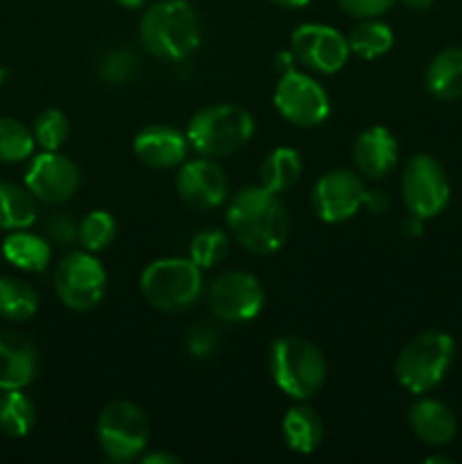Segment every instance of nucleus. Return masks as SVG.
<instances>
[{
	"label": "nucleus",
	"instance_id": "nucleus-19",
	"mask_svg": "<svg viewBox=\"0 0 462 464\" xmlns=\"http://www.w3.org/2000/svg\"><path fill=\"white\" fill-rule=\"evenodd\" d=\"M408 421L417 438L428 447H444L457 435V420L451 408L438 399H419L408 411Z\"/></svg>",
	"mask_w": 462,
	"mask_h": 464
},
{
	"label": "nucleus",
	"instance_id": "nucleus-15",
	"mask_svg": "<svg viewBox=\"0 0 462 464\" xmlns=\"http://www.w3.org/2000/svg\"><path fill=\"white\" fill-rule=\"evenodd\" d=\"M175 186L179 198L197 211L217 208L229 198V179L225 170L216 163V159L197 157L186 159L175 177Z\"/></svg>",
	"mask_w": 462,
	"mask_h": 464
},
{
	"label": "nucleus",
	"instance_id": "nucleus-28",
	"mask_svg": "<svg viewBox=\"0 0 462 464\" xmlns=\"http://www.w3.org/2000/svg\"><path fill=\"white\" fill-rule=\"evenodd\" d=\"M140 57L130 45H116L107 50L98 63V77L107 82L109 86H125L139 77L140 72Z\"/></svg>",
	"mask_w": 462,
	"mask_h": 464
},
{
	"label": "nucleus",
	"instance_id": "nucleus-24",
	"mask_svg": "<svg viewBox=\"0 0 462 464\" xmlns=\"http://www.w3.org/2000/svg\"><path fill=\"white\" fill-rule=\"evenodd\" d=\"M349 53L365 62L388 54L394 45V32L388 23L379 18H362L351 27L347 36Z\"/></svg>",
	"mask_w": 462,
	"mask_h": 464
},
{
	"label": "nucleus",
	"instance_id": "nucleus-31",
	"mask_svg": "<svg viewBox=\"0 0 462 464\" xmlns=\"http://www.w3.org/2000/svg\"><path fill=\"white\" fill-rule=\"evenodd\" d=\"M32 134H34L36 145L48 152H59L71 136V122L62 109H43L41 113H36L34 122H32Z\"/></svg>",
	"mask_w": 462,
	"mask_h": 464
},
{
	"label": "nucleus",
	"instance_id": "nucleus-5",
	"mask_svg": "<svg viewBox=\"0 0 462 464\" xmlns=\"http://www.w3.org/2000/svg\"><path fill=\"white\" fill-rule=\"evenodd\" d=\"M256 122L245 107L238 104H211L193 113L186 139L190 150L199 157L222 159L238 152L252 140Z\"/></svg>",
	"mask_w": 462,
	"mask_h": 464
},
{
	"label": "nucleus",
	"instance_id": "nucleus-13",
	"mask_svg": "<svg viewBox=\"0 0 462 464\" xmlns=\"http://www.w3.org/2000/svg\"><path fill=\"white\" fill-rule=\"evenodd\" d=\"M290 50L299 66L320 75H335L342 71L349 59L347 36L333 25L324 23H303L290 34Z\"/></svg>",
	"mask_w": 462,
	"mask_h": 464
},
{
	"label": "nucleus",
	"instance_id": "nucleus-25",
	"mask_svg": "<svg viewBox=\"0 0 462 464\" xmlns=\"http://www.w3.org/2000/svg\"><path fill=\"white\" fill-rule=\"evenodd\" d=\"M36 220V199L23 186L0 181V229H27Z\"/></svg>",
	"mask_w": 462,
	"mask_h": 464
},
{
	"label": "nucleus",
	"instance_id": "nucleus-37",
	"mask_svg": "<svg viewBox=\"0 0 462 464\" xmlns=\"http://www.w3.org/2000/svg\"><path fill=\"white\" fill-rule=\"evenodd\" d=\"M297 66H299L297 57H294V53L290 48L288 50H279V53L274 54V68H276V72H279V75H285V72L294 71Z\"/></svg>",
	"mask_w": 462,
	"mask_h": 464
},
{
	"label": "nucleus",
	"instance_id": "nucleus-7",
	"mask_svg": "<svg viewBox=\"0 0 462 464\" xmlns=\"http://www.w3.org/2000/svg\"><path fill=\"white\" fill-rule=\"evenodd\" d=\"M100 451L111 462H134L149 444V421L134 401H111L102 408L95 424Z\"/></svg>",
	"mask_w": 462,
	"mask_h": 464
},
{
	"label": "nucleus",
	"instance_id": "nucleus-8",
	"mask_svg": "<svg viewBox=\"0 0 462 464\" xmlns=\"http://www.w3.org/2000/svg\"><path fill=\"white\" fill-rule=\"evenodd\" d=\"M53 284L63 306L77 313H89L100 306L107 293V270L93 252L75 249L54 267Z\"/></svg>",
	"mask_w": 462,
	"mask_h": 464
},
{
	"label": "nucleus",
	"instance_id": "nucleus-26",
	"mask_svg": "<svg viewBox=\"0 0 462 464\" xmlns=\"http://www.w3.org/2000/svg\"><path fill=\"white\" fill-rule=\"evenodd\" d=\"M39 311V295L27 281L0 276V317L9 322H27Z\"/></svg>",
	"mask_w": 462,
	"mask_h": 464
},
{
	"label": "nucleus",
	"instance_id": "nucleus-14",
	"mask_svg": "<svg viewBox=\"0 0 462 464\" xmlns=\"http://www.w3.org/2000/svg\"><path fill=\"white\" fill-rule=\"evenodd\" d=\"M82 186V170L66 154L48 152L32 157L25 170V188L43 204H63L75 198Z\"/></svg>",
	"mask_w": 462,
	"mask_h": 464
},
{
	"label": "nucleus",
	"instance_id": "nucleus-43",
	"mask_svg": "<svg viewBox=\"0 0 462 464\" xmlns=\"http://www.w3.org/2000/svg\"><path fill=\"white\" fill-rule=\"evenodd\" d=\"M426 462H428V464H435V462H439V464H451V458H444V456H430V458H426Z\"/></svg>",
	"mask_w": 462,
	"mask_h": 464
},
{
	"label": "nucleus",
	"instance_id": "nucleus-33",
	"mask_svg": "<svg viewBox=\"0 0 462 464\" xmlns=\"http://www.w3.org/2000/svg\"><path fill=\"white\" fill-rule=\"evenodd\" d=\"M43 229L45 238L54 245H62V247L77 243V238H80V222H77L71 213H53V216L45 218Z\"/></svg>",
	"mask_w": 462,
	"mask_h": 464
},
{
	"label": "nucleus",
	"instance_id": "nucleus-29",
	"mask_svg": "<svg viewBox=\"0 0 462 464\" xmlns=\"http://www.w3.org/2000/svg\"><path fill=\"white\" fill-rule=\"evenodd\" d=\"M36 148L30 127L9 116H0V163H23Z\"/></svg>",
	"mask_w": 462,
	"mask_h": 464
},
{
	"label": "nucleus",
	"instance_id": "nucleus-23",
	"mask_svg": "<svg viewBox=\"0 0 462 464\" xmlns=\"http://www.w3.org/2000/svg\"><path fill=\"white\" fill-rule=\"evenodd\" d=\"M5 261L23 272H43L48 267L53 249L45 236L32 234L25 229H14L3 240Z\"/></svg>",
	"mask_w": 462,
	"mask_h": 464
},
{
	"label": "nucleus",
	"instance_id": "nucleus-22",
	"mask_svg": "<svg viewBox=\"0 0 462 464\" xmlns=\"http://www.w3.org/2000/svg\"><path fill=\"white\" fill-rule=\"evenodd\" d=\"M303 172V159L294 148L281 145L274 148L258 168V184L265 186L272 193H288L299 184Z\"/></svg>",
	"mask_w": 462,
	"mask_h": 464
},
{
	"label": "nucleus",
	"instance_id": "nucleus-30",
	"mask_svg": "<svg viewBox=\"0 0 462 464\" xmlns=\"http://www.w3.org/2000/svg\"><path fill=\"white\" fill-rule=\"evenodd\" d=\"M118 234V222L104 208H93L91 213H86L80 220V238L77 243L86 249V252H102L109 245L116 240Z\"/></svg>",
	"mask_w": 462,
	"mask_h": 464
},
{
	"label": "nucleus",
	"instance_id": "nucleus-42",
	"mask_svg": "<svg viewBox=\"0 0 462 464\" xmlns=\"http://www.w3.org/2000/svg\"><path fill=\"white\" fill-rule=\"evenodd\" d=\"M118 5H122V7H127V9H140V7H145V3H148V0H116Z\"/></svg>",
	"mask_w": 462,
	"mask_h": 464
},
{
	"label": "nucleus",
	"instance_id": "nucleus-17",
	"mask_svg": "<svg viewBox=\"0 0 462 464\" xmlns=\"http://www.w3.org/2000/svg\"><path fill=\"white\" fill-rule=\"evenodd\" d=\"M351 159L356 172L365 179H385L399 161L397 136L383 125L367 127L353 140Z\"/></svg>",
	"mask_w": 462,
	"mask_h": 464
},
{
	"label": "nucleus",
	"instance_id": "nucleus-10",
	"mask_svg": "<svg viewBox=\"0 0 462 464\" xmlns=\"http://www.w3.org/2000/svg\"><path fill=\"white\" fill-rule=\"evenodd\" d=\"M274 107L290 125L311 130L326 122L331 113V100L315 77L294 68L285 75H279L274 89Z\"/></svg>",
	"mask_w": 462,
	"mask_h": 464
},
{
	"label": "nucleus",
	"instance_id": "nucleus-3",
	"mask_svg": "<svg viewBox=\"0 0 462 464\" xmlns=\"http://www.w3.org/2000/svg\"><path fill=\"white\" fill-rule=\"evenodd\" d=\"M202 267L190 258H159L140 272L139 288L145 302L168 315H181L197 306L204 293Z\"/></svg>",
	"mask_w": 462,
	"mask_h": 464
},
{
	"label": "nucleus",
	"instance_id": "nucleus-32",
	"mask_svg": "<svg viewBox=\"0 0 462 464\" xmlns=\"http://www.w3.org/2000/svg\"><path fill=\"white\" fill-rule=\"evenodd\" d=\"M226 252H229V236L222 229H202L190 238L188 245V258L202 270L225 261Z\"/></svg>",
	"mask_w": 462,
	"mask_h": 464
},
{
	"label": "nucleus",
	"instance_id": "nucleus-41",
	"mask_svg": "<svg viewBox=\"0 0 462 464\" xmlns=\"http://www.w3.org/2000/svg\"><path fill=\"white\" fill-rule=\"evenodd\" d=\"M270 3H274L281 9H303L311 5V0H270Z\"/></svg>",
	"mask_w": 462,
	"mask_h": 464
},
{
	"label": "nucleus",
	"instance_id": "nucleus-44",
	"mask_svg": "<svg viewBox=\"0 0 462 464\" xmlns=\"http://www.w3.org/2000/svg\"><path fill=\"white\" fill-rule=\"evenodd\" d=\"M0 258H3V252H0Z\"/></svg>",
	"mask_w": 462,
	"mask_h": 464
},
{
	"label": "nucleus",
	"instance_id": "nucleus-11",
	"mask_svg": "<svg viewBox=\"0 0 462 464\" xmlns=\"http://www.w3.org/2000/svg\"><path fill=\"white\" fill-rule=\"evenodd\" d=\"M367 193L370 188L365 186V177L358 175L356 170L335 168L322 175L313 186V213L329 225L351 220L361 208H365Z\"/></svg>",
	"mask_w": 462,
	"mask_h": 464
},
{
	"label": "nucleus",
	"instance_id": "nucleus-1",
	"mask_svg": "<svg viewBox=\"0 0 462 464\" xmlns=\"http://www.w3.org/2000/svg\"><path fill=\"white\" fill-rule=\"evenodd\" d=\"M226 227L236 243L256 256L279 252L290 234V216L279 193L265 186H245L226 207Z\"/></svg>",
	"mask_w": 462,
	"mask_h": 464
},
{
	"label": "nucleus",
	"instance_id": "nucleus-34",
	"mask_svg": "<svg viewBox=\"0 0 462 464\" xmlns=\"http://www.w3.org/2000/svg\"><path fill=\"white\" fill-rule=\"evenodd\" d=\"M186 347L193 358H208L217 347V329L208 322H195L186 334Z\"/></svg>",
	"mask_w": 462,
	"mask_h": 464
},
{
	"label": "nucleus",
	"instance_id": "nucleus-35",
	"mask_svg": "<svg viewBox=\"0 0 462 464\" xmlns=\"http://www.w3.org/2000/svg\"><path fill=\"white\" fill-rule=\"evenodd\" d=\"M397 3L399 0H338L342 12L358 18V21H362V18H380Z\"/></svg>",
	"mask_w": 462,
	"mask_h": 464
},
{
	"label": "nucleus",
	"instance_id": "nucleus-12",
	"mask_svg": "<svg viewBox=\"0 0 462 464\" xmlns=\"http://www.w3.org/2000/svg\"><path fill=\"white\" fill-rule=\"evenodd\" d=\"M263 306H265V290L261 281L249 272H225L208 288V308L220 322L245 324L256 320Z\"/></svg>",
	"mask_w": 462,
	"mask_h": 464
},
{
	"label": "nucleus",
	"instance_id": "nucleus-9",
	"mask_svg": "<svg viewBox=\"0 0 462 464\" xmlns=\"http://www.w3.org/2000/svg\"><path fill=\"white\" fill-rule=\"evenodd\" d=\"M401 198L412 216L424 220L439 216L451 199V184L442 163L430 154H415L403 168Z\"/></svg>",
	"mask_w": 462,
	"mask_h": 464
},
{
	"label": "nucleus",
	"instance_id": "nucleus-40",
	"mask_svg": "<svg viewBox=\"0 0 462 464\" xmlns=\"http://www.w3.org/2000/svg\"><path fill=\"white\" fill-rule=\"evenodd\" d=\"M399 3H401L403 7L412 9V12H426V9L433 7L435 0H399Z\"/></svg>",
	"mask_w": 462,
	"mask_h": 464
},
{
	"label": "nucleus",
	"instance_id": "nucleus-4",
	"mask_svg": "<svg viewBox=\"0 0 462 464\" xmlns=\"http://www.w3.org/2000/svg\"><path fill=\"white\" fill-rule=\"evenodd\" d=\"M270 374L290 399L315 397L326 381V358L317 344L299 335H281L270 344Z\"/></svg>",
	"mask_w": 462,
	"mask_h": 464
},
{
	"label": "nucleus",
	"instance_id": "nucleus-6",
	"mask_svg": "<svg viewBox=\"0 0 462 464\" xmlns=\"http://www.w3.org/2000/svg\"><path fill=\"white\" fill-rule=\"evenodd\" d=\"M453 358H456V343L451 335L438 329L424 331L399 352L394 376L403 390L421 397L442 383L451 370Z\"/></svg>",
	"mask_w": 462,
	"mask_h": 464
},
{
	"label": "nucleus",
	"instance_id": "nucleus-36",
	"mask_svg": "<svg viewBox=\"0 0 462 464\" xmlns=\"http://www.w3.org/2000/svg\"><path fill=\"white\" fill-rule=\"evenodd\" d=\"M390 207V198L385 195V190H370L365 199V208L370 213H385Z\"/></svg>",
	"mask_w": 462,
	"mask_h": 464
},
{
	"label": "nucleus",
	"instance_id": "nucleus-39",
	"mask_svg": "<svg viewBox=\"0 0 462 464\" xmlns=\"http://www.w3.org/2000/svg\"><path fill=\"white\" fill-rule=\"evenodd\" d=\"M139 460L145 462V464H179L181 458L175 456V453L152 451V453H143V456H140Z\"/></svg>",
	"mask_w": 462,
	"mask_h": 464
},
{
	"label": "nucleus",
	"instance_id": "nucleus-27",
	"mask_svg": "<svg viewBox=\"0 0 462 464\" xmlns=\"http://www.w3.org/2000/svg\"><path fill=\"white\" fill-rule=\"evenodd\" d=\"M36 421L34 401L23 390H5L0 394V430L7 438H25Z\"/></svg>",
	"mask_w": 462,
	"mask_h": 464
},
{
	"label": "nucleus",
	"instance_id": "nucleus-16",
	"mask_svg": "<svg viewBox=\"0 0 462 464\" xmlns=\"http://www.w3.org/2000/svg\"><path fill=\"white\" fill-rule=\"evenodd\" d=\"M188 139L186 131L170 125H148L134 139V154L140 163L154 170H172L179 168L188 157Z\"/></svg>",
	"mask_w": 462,
	"mask_h": 464
},
{
	"label": "nucleus",
	"instance_id": "nucleus-2",
	"mask_svg": "<svg viewBox=\"0 0 462 464\" xmlns=\"http://www.w3.org/2000/svg\"><path fill=\"white\" fill-rule=\"evenodd\" d=\"M140 45L161 62H184L202 44V21L188 0H159L139 23Z\"/></svg>",
	"mask_w": 462,
	"mask_h": 464
},
{
	"label": "nucleus",
	"instance_id": "nucleus-21",
	"mask_svg": "<svg viewBox=\"0 0 462 464\" xmlns=\"http://www.w3.org/2000/svg\"><path fill=\"white\" fill-rule=\"evenodd\" d=\"M284 440L290 451L299 456H311L324 440V421L313 408L293 406L284 417Z\"/></svg>",
	"mask_w": 462,
	"mask_h": 464
},
{
	"label": "nucleus",
	"instance_id": "nucleus-18",
	"mask_svg": "<svg viewBox=\"0 0 462 464\" xmlns=\"http://www.w3.org/2000/svg\"><path fill=\"white\" fill-rule=\"evenodd\" d=\"M39 374V349L16 331H0V390H23Z\"/></svg>",
	"mask_w": 462,
	"mask_h": 464
},
{
	"label": "nucleus",
	"instance_id": "nucleus-38",
	"mask_svg": "<svg viewBox=\"0 0 462 464\" xmlns=\"http://www.w3.org/2000/svg\"><path fill=\"white\" fill-rule=\"evenodd\" d=\"M401 231L406 238H419V236L424 234V218L408 213V218L403 220V225H401Z\"/></svg>",
	"mask_w": 462,
	"mask_h": 464
},
{
	"label": "nucleus",
	"instance_id": "nucleus-20",
	"mask_svg": "<svg viewBox=\"0 0 462 464\" xmlns=\"http://www.w3.org/2000/svg\"><path fill=\"white\" fill-rule=\"evenodd\" d=\"M426 91L442 102L462 98V48H444L430 59L424 75Z\"/></svg>",
	"mask_w": 462,
	"mask_h": 464
}]
</instances>
